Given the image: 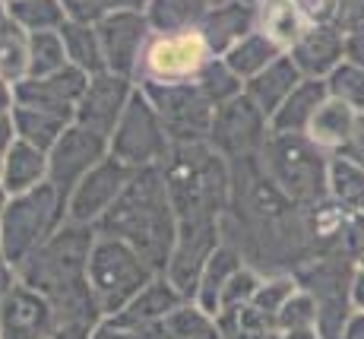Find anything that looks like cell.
<instances>
[{
  "label": "cell",
  "mask_w": 364,
  "mask_h": 339,
  "mask_svg": "<svg viewBox=\"0 0 364 339\" xmlns=\"http://www.w3.org/2000/svg\"><path fill=\"white\" fill-rule=\"evenodd\" d=\"M0 16H4V4H0Z\"/></svg>",
  "instance_id": "cell-54"
},
{
  "label": "cell",
  "mask_w": 364,
  "mask_h": 339,
  "mask_svg": "<svg viewBox=\"0 0 364 339\" xmlns=\"http://www.w3.org/2000/svg\"><path fill=\"white\" fill-rule=\"evenodd\" d=\"M339 339H364V314L355 311V314L348 317V323L342 327V336Z\"/></svg>",
  "instance_id": "cell-50"
},
{
  "label": "cell",
  "mask_w": 364,
  "mask_h": 339,
  "mask_svg": "<svg viewBox=\"0 0 364 339\" xmlns=\"http://www.w3.org/2000/svg\"><path fill=\"white\" fill-rule=\"evenodd\" d=\"M282 48H276L269 38H266L263 32H250L247 38H241L237 45L232 48V51L222 54V61L232 67V73L237 76V80H254L257 73H263L266 67H269L276 58H282Z\"/></svg>",
  "instance_id": "cell-28"
},
{
  "label": "cell",
  "mask_w": 364,
  "mask_h": 339,
  "mask_svg": "<svg viewBox=\"0 0 364 339\" xmlns=\"http://www.w3.org/2000/svg\"><path fill=\"white\" fill-rule=\"evenodd\" d=\"M336 257L348 260L358 266L364 257V213H348L342 216V229H339V241H336Z\"/></svg>",
  "instance_id": "cell-41"
},
{
  "label": "cell",
  "mask_w": 364,
  "mask_h": 339,
  "mask_svg": "<svg viewBox=\"0 0 364 339\" xmlns=\"http://www.w3.org/2000/svg\"><path fill=\"white\" fill-rule=\"evenodd\" d=\"M89 86V76L76 67L58 70V73L45 76V80H23L13 86V102L23 105V108L45 111V115L64 118L67 124H73L76 115V102L82 98Z\"/></svg>",
  "instance_id": "cell-15"
},
{
  "label": "cell",
  "mask_w": 364,
  "mask_h": 339,
  "mask_svg": "<svg viewBox=\"0 0 364 339\" xmlns=\"http://www.w3.org/2000/svg\"><path fill=\"white\" fill-rule=\"evenodd\" d=\"M244 266H247V264H244L241 251H237L232 241H222L213 251V257L206 260V266H203L200 282H197V292H193V305H200L209 317H215V314H219V301H222L225 286L232 282L235 273L244 270Z\"/></svg>",
  "instance_id": "cell-20"
},
{
  "label": "cell",
  "mask_w": 364,
  "mask_h": 339,
  "mask_svg": "<svg viewBox=\"0 0 364 339\" xmlns=\"http://www.w3.org/2000/svg\"><path fill=\"white\" fill-rule=\"evenodd\" d=\"M0 83H4V80H0Z\"/></svg>",
  "instance_id": "cell-56"
},
{
  "label": "cell",
  "mask_w": 364,
  "mask_h": 339,
  "mask_svg": "<svg viewBox=\"0 0 364 339\" xmlns=\"http://www.w3.org/2000/svg\"><path fill=\"white\" fill-rule=\"evenodd\" d=\"M67 67V51L60 32H35L29 35V76L26 80H45Z\"/></svg>",
  "instance_id": "cell-34"
},
{
  "label": "cell",
  "mask_w": 364,
  "mask_h": 339,
  "mask_svg": "<svg viewBox=\"0 0 364 339\" xmlns=\"http://www.w3.org/2000/svg\"><path fill=\"white\" fill-rule=\"evenodd\" d=\"M330 26H336L346 38L364 35V0H339Z\"/></svg>",
  "instance_id": "cell-43"
},
{
  "label": "cell",
  "mask_w": 364,
  "mask_h": 339,
  "mask_svg": "<svg viewBox=\"0 0 364 339\" xmlns=\"http://www.w3.org/2000/svg\"><path fill=\"white\" fill-rule=\"evenodd\" d=\"M326 89H330V98H339L346 102L352 111H358L364 118V67L352 61H342L339 67L326 76Z\"/></svg>",
  "instance_id": "cell-40"
},
{
  "label": "cell",
  "mask_w": 364,
  "mask_h": 339,
  "mask_svg": "<svg viewBox=\"0 0 364 339\" xmlns=\"http://www.w3.org/2000/svg\"><path fill=\"white\" fill-rule=\"evenodd\" d=\"M209 10H213L209 0H149L146 19L152 35H178L197 32Z\"/></svg>",
  "instance_id": "cell-26"
},
{
  "label": "cell",
  "mask_w": 364,
  "mask_h": 339,
  "mask_svg": "<svg viewBox=\"0 0 364 339\" xmlns=\"http://www.w3.org/2000/svg\"><path fill=\"white\" fill-rule=\"evenodd\" d=\"M301 80H304V76H301V70L295 67V61H291L289 54H282V58L272 61L263 73H257L254 80L244 83V95H247L266 118H272L282 108L285 98L301 86Z\"/></svg>",
  "instance_id": "cell-19"
},
{
  "label": "cell",
  "mask_w": 364,
  "mask_h": 339,
  "mask_svg": "<svg viewBox=\"0 0 364 339\" xmlns=\"http://www.w3.org/2000/svg\"><path fill=\"white\" fill-rule=\"evenodd\" d=\"M4 13L29 35L35 32H60L67 23V13L60 0H6Z\"/></svg>",
  "instance_id": "cell-31"
},
{
  "label": "cell",
  "mask_w": 364,
  "mask_h": 339,
  "mask_svg": "<svg viewBox=\"0 0 364 339\" xmlns=\"http://www.w3.org/2000/svg\"><path fill=\"white\" fill-rule=\"evenodd\" d=\"M213 6H225V4H260V0H209Z\"/></svg>",
  "instance_id": "cell-52"
},
{
  "label": "cell",
  "mask_w": 364,
  "mask_h": 339,
  "mask_svg": "<svg viewBox=\"0 0 364 339\" xmlns=\"http://www.w3.org/2000/svg\"><path fill=\"white\" fill-rule=\"evenodd\" d=\"M45 181H48V152L16 140V143L4 152V174H0L4 194L6 197L29 194V190L41 187Z\"/></svg>",
  "instance_id": "cell-21"
},
{
  "label": "cell",
  "mask_w": 364,
  "mask_h": 339,
  "mask_svg": "<svg viewBox=\"0 0 364 339\" xmlns=\"http://www.w3.org/2000/svg\"><path fill=\"white\" fill-rule=\"evenodd\" d=\"M197 32L209 45L213 58H222V54L232 51L241 38H247L250 32H257V4L213 6V10L206 13V19L200 23Z\"/></svg>",
  "instance_id": "cell-18"
},
{
  "label": "cell",
  "mask_w": 364,
  "mask_h": 339,
  "mask_svg": "<svg viewBox=\"0 0 364 339\" xmlns=\"http://www.w3.org/2000/svg\"><path fill=\"white\" fill-rule=\"evenodd\" d=\"M295 4H298V10L304 13V19L311 26H323V23H330L333 19L336 4H339V0H295Z\"/></svg>",
  "instance_id": "cell-44"
},
{
  "label": "cell",
  "mask_w": 364,
  "mask_h": 339,
  "mask_svg": "<svg viewBox=\"0 0 364 339\" xmlns=\"http://www.w3.org/2000/svg\"><path fill=\"white\" fill-rule=\"evenodd\" d=\"M358 266H364V257H361V264H358Z\"/></svg>",
  "instance_id": "cell-55"
},
{
  "label": "cell",
  "mask_w": 364,
  "mask_h": 339,
  "mask_svg": "<svg viewBox=\"0 0 364 339\" xmlns=\"http://www.w3.org/2000/svg\"><path fill=\"white\" fill-rule=\"evenodd\" d=\"M330 200L348 213H364V168L333 155L330 162Z\"/></svg>",
  "instance_id": "cell-32"
},
{
  "label": "cell",
  "mask_w": 364,
  "mask_h": 339,
  "mask_svg": "<svg viewBox=\"0 0 364 339\" xmlns=\"http://www.w3.org/2000/svg\"><path fill=\"white\" fill-rule=\"evenodd\" d=\"M165 336L168 339H219L215 336V320L200 305L184 301L165 317Z\"/></svg>",
  "instance_id": "cell-36"
},
{
  "label": "cell",
  "mask_w": 364,
  "mask_h": 339,
  "mask_svg": "<svg viewBox=\"0 0 364 339\" xmlns=\"http://www.w3.org/2000/svg\"><path fill=\"white\" fill-rule=\"evenodd\" d=\"M108 155H111L108 140L86 130V127L70 124L64 130V137L48 152V184L67 200V197L73 194V187L80 184L99 162L108 159Z\"/></svg>",
  "instance_id": "cell-11"
},
{
  "label": "cell",
  "mask_w": 364,
  "mask_h": 339,
  "mask_svg": "<svg viewBox=\"0 0 364 339\" xmlns=\"http://www.w3.org/2000/svg\"><path fill=\"white\" fill-rule=\"evenodd\" d=\"M99 238H117L130 244L159 276H165L178 241V219L165 184V168H139L117 203L92 225Z\"/></svg>",
  "instance_id": "cell-3"
},
{
  "label": "cell",
  "mask_w": 364,
  "mask_h": 339,
  "mask_svg": "<svg viewBox=\"0 0 364 339\" xmlns=\"http://www.w3.org/2000/svg\"><path fill=\"white\" fill-rule=\"evenodd\" d=\"M19 286V273H16V266L10 264V260L0 254V308H4V301L13 295V288Z\"/></svg>",
  "instance_id": "cell-46"
},
{
  "label": "cell",
  "mask_w": 364,
  "mask_h": 339,
  "mask_svg": "<svg viewBox=\"0 0 364 339\" xmlns=\"http://www.w3.org/2000/svg\"><path fill=\"white\" fill-rule=\"evenodd\" d=\"M4 4H6V0H4Z\"/></svg>",
  "instance_id": "cell-57"
},
{
  "label": "cell",
  "mask_w": 364,
  "mask_h": 339,
  "mask_svg": "<svg viewBox=\"0 0 364 339\" xmlns=\"http://www.w3.org/2000/svg\"><path fill=\"white\" fill-rule=\"evenodd\" d=\"M133 93H136V83L127 80V76H114V73L89 76L86 93H82V98L76 102L73 124L86 127V130L99 133L105 140H111V133H114L117 124H121Z\"/></svg>",
  "instance_id": "cell-13"
},
{
  "label": "cell",
  "mask_w": 364,
  "mask_h": 339,
  "mask_svg": "<svg viewBox=\"0 0 364 339\" xmlns=\"http://www.w3.org/2000/svg\"><path fill=\"white\" fill-rule=\"evenodd\" d=\"M139 89L152 102V108L159 111L171 146L174 143H206L209 140L215 105L200 93L197 83H174V86L139 83Z\"/></svg>",
  "instance_id": "cell-8"
},
{
  "label": "cell",
  "mask_w": 364,
  "mask_h": 339,
  "mask_svg": "<svg viewBox=\"0 0 364 339\" xmlns=\"http://www.w3.org/2000/svg\"><path fill=\"white\" fill-rule=\"evenodd\" d=\"M184 301L187 298L171 286V282H168V276H156L127 308L121 311V314L111 317V320L124 323V327H149V323L165 320V317L171 314L174 308L184 305Z\"/></svg>",
  "instance_id": "cell-22"
},
{
  "label": "cell",
  "mask_w": 364,
  "mask_h": 339,
  "mask_svg": "<svg viewBox=\"0 0 364 339\" xmlns=\"http://www.w3.org/2000/svg\"><path fill=\"white\" fill-rule=\"evenodd\" d=\"M13 124H16V140H23V143H29L41 152H51L54 143L64 137V130L70 127L64 118L23 108V105H13Z\"/></svg>",
  "instance_id": "cell-30"
},
{
  "label": "cell",
  "mask_w": 364,
  "mask_h": 339,
  "mask_svg": "<svg viewBox=\"0 0 364 339\" xmlns=\"http://www.w3.org/2000/svg\"><path fill=\"white\" fill-rule=\"evenodd\" d=\"M95 32H99L108 73L127 76V80L136 83L139 58H143V51H146V41L152 38L146 13H114V16L102 19V23L95 26Z\"/></svg>",
  "instance_id": "cell-14"
},
{
  "label": "cell",
  "mask_w": 364,
  "mask_h": 339,
  "mask_svg": "<svg viewBox=\"0 0 364 339\" xmlns=\"http://www.w3.org/2000/svg\"><path fill=\"white\" fill-rule=\"evenodd\" d=\"M60 38H64V51H67V63H70V67L82 70L86 76L108 73L95 26H82V23L67 19V23L60 26Z\"/></svg>",
  "instance_id": "cell-27"
},
{
  "label": "cell",
  "mask_w": 364,
  "mask_h": 339,
  "mask_svg": "<svg viewBox=\"0 0 364 339\" xmlns=\"http://www.w3.org/2000/svg\"><path fill=\"white\" fill-rule=\"evenodd\" d=\"M209 61H213V51L200 32L152 35L146 41L143 58H139L136 86L139 83H162V86L193 83Z\"/></svg>",
  "instance_id": "cell-9"
},
{
  "label": "cell",
  "mask_w": 364,
  "mask_h": 339,
  "mask_svg": "<svg viewBox=\"0 0 364 339\" xmlns=\"http://www.w3.org/2000/svg\"><path fill=\"white\" fill-rule=\"evenodd\" d=\"M200 86V93L209 98V102L219 108V105L232 102V98H237L244 93V80H237V76L232 73V67H228L222 58H213L206 63V67L200 70V76L193 80Z\"/></svg>",
  "instance_id": "cell-37"
},
{
  "label": "cell",
  "mask_w": 364,
  "mask_h": 339,
  "mask_svg": "<svg viewBox=\"0 0 364 339\" xmlns=\"http://www.w3.org/2000/svg\"><path fill=\"white\" fill-rule=\"evenodd\" d=\"M289 58L295 61L304 80H326L346 61V35L336 26H307V32L291 45Z\"/></svg>",
  "instance_id": "cell-17"
},
{
  "label": "cell",
  "mask_w": 364,
  "mask_h": 339,
  "mask_svg": "<svg viewBox=\"0 0 364 339\" xmlns=\"http://www.w3.org/2000/svg\"><path fill=\"white\" fill-rule=\"evenodd\" d=\"M13 86H6V83H0V118L13 115Z\"/></svg>",
  "instance_id": "cell-51"
},
{
  "label": "cell",
  "mask_w": 364,
  "mask_h": 339,
  "mask_svg": "<svg viewBox=\"0 0 364 339\" xmlns=\"http://www.w3.org/2000/svg\"><path fill=\"white\" fill-rule=\"evenodd\" d=\"M307 19L298 10L295 0H260L257 4V32H263L276 48H282L285 54L291 51V45L307 32Z\"/></svg>",
  "instance_id": "cell-25"
},
{
  "label": "cell",
  "mask_w": 364,
  "mask_h": 339,
  "mask_svg": "<svg viewBox=\"0 0 364 339\" xmlns=\"http://www.w3.org/2000/svg\"><path fill=\"white\" fill-rule=\"evenodd\" d=\"M162 168L178 219V241L165 276L187 301H193L203 266L225 241L232 165L209 143H174Z\"/></svg>",
  "instance_id": "cell-1"
},
{
  "label": "cell",
  "mask_w": 364,
  "mask_h": 339,
  "mask_svg": "<svg viewBox=\"0 0 364 339\" xmlns=\"http://www.w3.org/2000/svg\"><path fill=\"white\" fill-rule=\"evenodd\" d=\"M330 162L333 155L304 133H269L260 152L263 172L298 209H314L330 200Z\"/></svg>",
  "instance_id": "cell-4"
},
{
  "label": "cell",
  "mask_w": 364,
  "mask_h": 339,
  "mask_svg": "<svg viewBox=\"0 0 364 339\" xmlns=\"http://www.w3.org/2000/svg\"><path fill=\"white\" fill-rule=\"evenodd\" d=\"M0 174H4V155H0Z\"/></svg>",
  "instance_id": "cell-53"
},
{
  "label": "cell",
  "mask_w": 364,
  "mask_h": 339,
  "mask_svg": "<svg viewBox=\"0 0 364 339\" xmlns=\"http://www.w3.org/2000/svg\"><path fill=\"white\" fill-rule=\"evenodd\" d=\"M263 282V273H257L254 266H244L241 273H235L232 282L225 286V292H222V301H219V311L222 308H237V305H250L257 295V288H260Z\"/></svg>",
  "instance_id": "cell-42"
},
{
  "label": "cell",
  "mask_w": 364,
  "mask_h": 339,
  "mask_svg": "<svg viewBox=\"0 0 364 339\" xmlns=\"http://www.w3.org/2000/svg\"><path fill=\"white\" fill-rule=\"evenodd\" d=\"M266 140H269V118L241 93L232 102L215 108L206 143L232 165V162L260 155Z\"/></svg>",
  "instance_id": "cell-10"
},
{
  "label": "cell",
  "mask_w": 364,
  "mask_h": 339,
  "mask_svg": "<svg viewBox=\"0 0 364 339\" xmlns=\"http://www.w3.org/2000/svg\"><path fill=\"white\" fill-rule=\"evenodd\" d=\"M29 76V32L10 16H0V80L16 86Z\"/></svg>",
  "instance_id": "cell-29"
},
{
  "label": "cell",
  "mask_w": 364,
  "mask_h": 339,
  "mask_svg": "<svg viewBox=\"0 0 364 339\" xmlns=\"http://www.w3.org/2000/svg\"><path fill=\"white\" fill-rule=\"evenodd\" d=\"M358 121H361V115L348 108L346 102H339V98H326V102L320 105V111L314 115V121H311V127H307L304 137L311 140V143H317L323 152L336 155L348 140H352Z\"/></svg>",
  "instance_id": "cell-24"
},
{
  "label": "cell",
  "mask_w": 364,
  "mask_h": 339,
  "mask_svg": "<svg viewBox=\"0 0 364 339\" xmlns=\"http://www.w3.org/2000/svg\"><path fill=\"white\" fill-rule=\"evenodd\" d=\"M95 238L99 235L92 225L67 222L16 270L26 288L51 301L58 314V339H89L92 330L105 320L86 282V266Z\"/></svg>",
  "instance_id": "cell-2"
},
{
  "label": "cell",
  "mask_w": 364,
  "mask_h": 339,
  "mask_svg": "<svg viewBox=\"0 0 364 339\" xmlns=\"http://www.w3.org/2000/svg\"><path fill=\"white\" fill-rule=\"evenodd\" d=\"M215 320V336L219 339H269L272 327L269 320L254 311V305H237V308H222Z\"/></svg>",
  "instance_id": "cell-33"
},
{
  "label": "cell",
  "mask_w": 364,
  "mask_h": 339,
  "mask_svg": "<svg viewBox=\"0 0 364 339\" xmlns=\"http://www.w3.org/2000/svg\"><path fill=\"white\" fill-rule=\"evenodd\" d=\"M336 155H339V159H346V162H352V165L364 168V118L358 121V127H355L352 140H348V143L342 146Z\"/></svg>",
  "instance_id": "cell-45"
},
{
  "label": "cell",
  "mask_w": 364,
  "mask_h": 339,
  "mask_svg": "<svg viewBox=\"0 0 364 339\" xmlns=\"http://www.w3.org/2000/svg\"><path fill=\"white\" fill-rule=\"evenodd\" d=\"M67 19L82 26H99L114 13H146L149 0H60Z\"/></svg>",
  "instance_id": "cell-35"
},
{
  "label": "cell",
  "mask_w": 364,
  "mask_h": 339,
  "mask_svg": "<svg viewBox=\"0 0 364 339\" xmlns=\"http://www.w3.org/2000/svg\"><path fill=\"white\" fill-rule=\"evenodd\" d=\"M346 61L364 67V35H355V38H346Z\"/></svg>",
  "instance_id": "cell-49"
},
{
  "label": "cell",
  "mask_w": 364,
  "mask_h": 339,
  "mask_svg": "<svg viewBox=\"0 0 364 339\" xmlns=\"http://www.w3.org/2000/svg\"><path fill=\"white\" fill-rule=\"evenodd\" d=\"M320 323V308L317 298L304 288H298L289 301L282 305V311L272 320V333H295V330H317Z\"/></svg>",
  "instance_id": "cell-38"
},
{
  "label": "cell",
  "mask_w": 364,
  "mask_h": 339,
  "mask_svg": "<svg viewBox=\"0 0 364 339\" xmlns=\"http://www.w3.org/2000/svg\"><path fill=\"white\" fill-rule=\"evenodd\" d=\"M295 292H298L295 273H266L250 305H254V311H260L266 320H269V327H272L276 314L282 311V305H285V301H289Z\"/></svg>",
  "instance_id": "cell-39"
},
{
  "label": "cell",
  "mask_w": 364,
  "mask_h": 339,
  "mask_svg": "<svg viewBox=\"0 0 364 339\" xmlns=\"http://www.w3.org/2000/svg\"><path fill=\"white\" fill-rule=\"evenodd\" d=\"M0 339H58L51 301L19 282L0 308Z\"/></svg>",
  "instance_id": "cell-16"
},
{
  "label": "cell",
  "mask_w": 364,
  "mask_h": 339,
  "mask_svg": "<svg viewBox=\"0 0 364 339\" xmlns=\"http://www.w3.org/2000/svg\"><path fill=\"white\" fill-rule=\"evenodd\" d=\"M108 152L117 162H124L127 168L139 172V168L165 165L168 152H171V140L165 133V124L159 118V111L152 108V102L146 93L136 86L127 111H124L117 130L108 140Z\"/></svg>",
  "instance_id": "cell-7"
},
{
  "label": "cell",
  "mask_w": 364,
  "mask_h": 339,
  "mask_svg": "<svg viewBox=\"0 0 364 339\" xmlns=\"http://www.w3.org/2000/svg\"><path fill=\"white\" fill-rule=\"evenodd\" d=\"M348 301H352V311L364 314V266H355L352 286H348Z\"/></svg>",
  "instance_id": "cell-47"
},
{
  "label": "cell",
  "mask_w": 364,
  "mask_h": 339,
  "mask_svg": "<svg viewBox=\"0 0 364 339\" xmlns=\"http://www.w3.org/2000/svg\"><path fill=\"white\" fill-rule=\"evenodd\" d=\"M16 143V124H13V115L0 118V155H4L10 146Z\"/></svg>",
  "instance_id": "cell-48"
},
{
  "label": "cell",
  "mask_w": 364,
  "mask_h": 339,
  "mask_svg": "<svg viewBox=\"0 0 364 339\" xmlns=\"http://www.w3.org/2000/svg\"><path fill=\"white\" fill-rule=\"evenodd\" d=\"M159 273L117 238H95L89 254L86 282L102 317H114L156 279Z\"/></svg>",
  "instance_id": "cell-6"
},
{
  "label": "cell",
  "mask_w": 364,
  "mask_h": 339,
  "mask_svg": "<svg viewBox=\"0 0 364 339\" xmlns=\"http://www.w3.org/2000/svg\"><path fill=\"white\" fill-rule=\"evenodd\" d=\"M130 178H133V168L117 162L114 155L99 162V165L73 187V194L67 197V222L95 225L117 203V197L124 194Z\"/></svg>",
  "instance_id": "cell-12"
},
{
  "label": "cell",
  "mask_w": 364,
  "mask_h": 339,
  "mask_svg": "<svg viewBox=\"0 0 364 339\" xmlns=\"http://www.w3.org/2000/svg\"><path fill=\"white\" fill-rule=\"evenodd\" d=\"M64 225L67 200L48 181L29 194L6 197L4 213H0V254L19 270Z\"/></svg>",
  "instance_id": "cell-5"
},
{
  "label": "cell",
  "mask_w": 364,
  "mask_h": 339,
  "mask_svg": "<svg viewBox=\"0 0 364 339\" xmlns=\"http://www.w3.org/2000/svg\"><path fill=\"white\" fill-rule=\"evenodd\" d=\"M330 98L326 80H301V86L282 102V108L269 118V133H307L320 105Z\"/></svg>",
  "instance_id": "cell-23"
}]
</instances>
